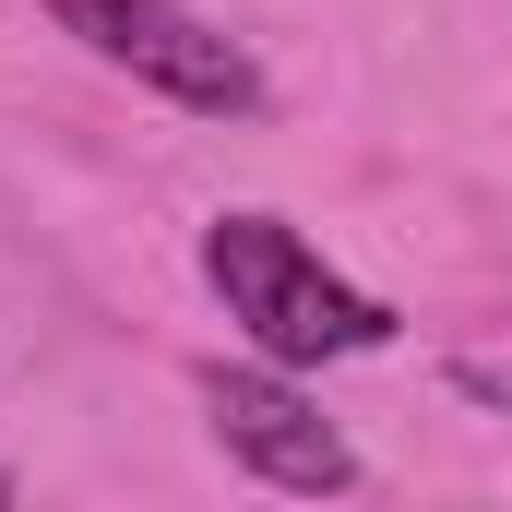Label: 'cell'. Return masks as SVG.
I'll list each match as a JSON object with an SVG mask.
<instances>
[{
    "label": "cell",
    "instance_id": "6da1fadb",
    "mask_svg": "<svg viewBox=\"0 0 512 512\" xmlns=\"http://www.w3.org/2000/svg\"><path fill=\"white\" fill-rule=\"evenodd\" d=\"M203 286L227 298V322L251 334V358H274V370L382 358L393 334H405L393 298H370L358 274H334V262L310 251L286 215H262V203H227V215L203 227Z\"/></svg>",
    "mask_w": 512,
    "mask_h": 512
},
{
    "label": "cell",
    "instance_id": "7a4b0ae2",
    "mask_svg": "<svg viewBox=\"0 0 512 512\" xmlns=\"http://www.w3.org/2000/svg\"><path fill=\"white\" fill-rule=\"evenodd\" d=\"M60 36H84V60L131 72L143 96L191 108V120H262V72L227 24H203L191 0H48Z\"/></svg>",
    "mask_w": 512,
    "mask_h": 512
},
{
    "label": "cell",
    "instance_id": "3957f363",
    "mask_svg": "<svg viewBox=\"0 0 512 512\" xmlns=\"http://www.w3.org/2000/svg\"><path fill=\"white\" fill-rule=\"evenodd\" d=\"M203 429L227 441V465H251L262 489H286V501H346L358 489V441L298 393V370H274V358H251V370H203Z\"/></svg>",
    "mask_w": 512,
    "mask_h": 512
},
{
    "label": "cell",
    "instance_id": "277c9868",
    "mask_svg": "<svg viewBox=\"0 0 512 512\" xmlns=\"http://www.w3.org/2000/svg\"><path fill=\"white\" fill-rule=\"evenodd\" d=\"M0 501H12V465H0Z\"/></svg>",
    "mask_w": 512,
    "mask_h": 512
}]
</instances>
